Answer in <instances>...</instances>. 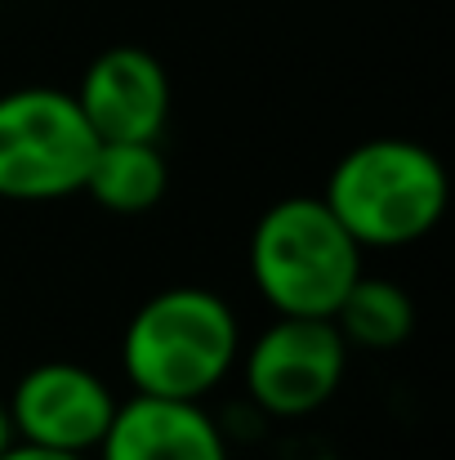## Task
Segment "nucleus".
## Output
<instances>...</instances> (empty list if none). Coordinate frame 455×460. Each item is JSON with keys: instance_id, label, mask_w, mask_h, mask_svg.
<instances>
[{"instance_id": "1a4fd4ad", "label": "nucleus", "mask_w": 455, "mask_h": 460, "mask_svg": "<svg viewBox=\"0 0 455 460\" xmlns=\"http://www.w3.org/2000/svg\"><path fill=\"white\" fill-rule=\"evenodd\" d=\"M170 188L161 144H99L85 174V197L108 215H148Z\"/></svg>"}, {"instance_id": "9b49d317", "label": "nucleus", "mask_w": 455, "mask_h": 460, "mask_svg": "<svg viewBox=\"0 0 455 460\" xmlns=\"http://www.w3.org/2000/svg\"><path fill=\"white\" fill-rule=\"evenodd\" d=\"M0 460H94V456H81V452H54V447H36V443H9Z\"/></svg>"}, {"instance_id": "7ed1b4c3", "label": "nucleus", "mask_w": 455, "mask_h": 460, "mask_svg": "<svg viewBox=\"0 0 455 460\" xmlns=\"http://www.w3.org/2000/svg\"><path fill=\"white\" fill-rule=\"evenodd\" d=\"M250 278L277 317H335L362 278V246L321 197H282L250 233Z\"/></svg>"}, {"instance_id": "423d86ee", "label": "nucleus", "mask_w": 455, "mask_h": 460, "mask_svg": "<svg viewBox=\"0 0 455 460\" xmlns=\"http://www.w3.org/2000/svg\"><path fill=\"white\" fill-rule=\"evenodd\" d=\"M4 411L18 443L94 456L117 416V394L81 362H40L18 376Z\"/></svg>"}, {"instance_id": "9d476101", "label": "nucleus", "mask_w": 455, "mask_h": 460, "mask_svg": "<svg viewBox=\"0 0 455 460\" xmlns=\"http://www.w3.org/2000/svg\"><path fill=\"white\" fill-rule=\"evenodd\" d=\"M335 331L344 335L348 349H366V353H389L398 349L411 326H416V305L411 296L389 282V278H357L353 291L344 296V305L335 308Z\"/></svg>"}, {"instance_id": "0eeeda50", "label": "nucleus", "mask_w": 455, "mask_h": 460, "mask_svg": "<svg viewBox=\"0 0 455 460\" xmlns=\"http://www.w3.org/2000/svg\"><path fill=\"white\" fill-rule=\"evenodd\" d=\"M72 99L99 144H161L170 126V72L139 45L94 54Z\"/></svg>"}, {"instance_id": "20e7f679", "label": "nucleus", "mask_w": 455, "mask_h": 460, "mask_svg": "<svg viewBox=\"0 0 455 460\" xmlns=\"http://www.w3.org/2000/svg\"><path fill=\"white\" fill-rule=\"evenodd\" d=\"M99 135L76 99L54 85H22L0 94V197L58 201L85 188Z\"/></svg>"}, {"instance_id": "39448f33", "label": "nucleus", "mask_w": 455, "mask_h": 460, "mask_svg": "<svg viewBox=\"0 0 455 460\" xmlns=\"http://www.w3.org/2000/svg\"><path fill=\"white\" fill-rule=\"evenodd\" d=\"M348 344L330 317H277L241 362V385L264 416L300 420L321 411L344 376H348Z\"/></svg>"}, {"instance_id": "6e6552de", "label": "nucleus", "mask_w": 455, "mask_h": 460, "mask_svg": "<svg viewBox=\"0 0 455 460\" xmlns=\"http://www.w3.org/2000/svg\"><path fill=\"white\" fill-rule=\"evenodd\" d=\"M99 460H228L223 429L201 402L135 394L94 447Z\"/></svg>"}, {"instance_id": "f8f14e48", "label": "nucleus", "mask_w": 455, "mask_h": 460, "mask_svg": "<svg viewBox=\"0 0 455 460\" xmlns=\"http://www.w3.org/2000/svg\"><path fill=\"white\" fill-rule=\"evenodd\" d=\"M13 443V429H9V411H4V398H0V452Z\"/></svg>"}, {"instance_id": "f257e3e1", "label": "nucleus", "mask_w": 455, "mask_h": 460, "mask_svg": "<svg viewBox=\"0 0 455 460\" xmlns=\"http://www.w3.org/2000/svg\"><path fill=\"white\" fill-rule=\"evenodd\" d=\"M321 201L362 251H402L442 224L451 183L424 144L380 135L335 161Z\"/></svg>"}, {"instance_id": "f03ea898", "label": "nucleus", "mask_w": 455, "mask_h": 460, "mask_svg": "<svg viewBox=\"0 0 455 460\" xmlns=\"http://www.w3.org/2000/svg\"><path fill=\"white\" fill-rule=\"evenodd\" d=\"M241 358V322L206 287H170L152 296L126 326L121 371L135 394L206 402Z\"/></svg>"}]
</instances>
